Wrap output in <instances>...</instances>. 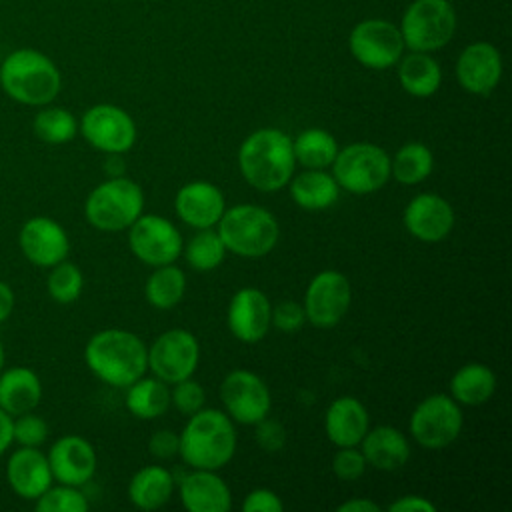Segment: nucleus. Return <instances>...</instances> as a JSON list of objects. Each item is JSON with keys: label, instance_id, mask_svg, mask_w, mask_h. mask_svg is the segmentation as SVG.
Returning a JSON list of instances; mask_svg holds the SVG:
<instances>
[{"label": "nucleus", "instance_id": "f257e3e1", "mask_svg": "<svg viewBox=\"0 0 512 512\" xmlns=\"http://www.w3.org/2000/svg\"><path fill=\"white\" fill-rule=\"evenodd\" d=\"M84 362L104 384L126 388L148 370V348L134 332L106 328L86 342Z\"/></svg>", "mask_w": 512, "mask_h": 512}, {"label": "nucleus", "instance_id": "f03ea898", "mask_svg": "<svg viewBox=\"0 0 512 512\" xmlns=\"http://www.w3.org/2000/svg\"><path fill=\"white\" fill-rule=\"evenodd\" d=\"M294 166L292 138L278 128H260L240 144V174L260 192H276L284 188L294 174Z\"/></svg>", "mask_w": 512, "mask_h": 512}, {"label": "nucleus", "instance_id": "7ed1b4c3", "mask_svg": "<svg viewBox=\"0 0 512 512\" xmlns=\"http://www.w3.org/2000/svg\"><path fill=\"white\" fill-rule=\"evenodd\" d=\"M178 454L190 468L220 470L236 452L232 418L216 408H200L182 428Z\"/></svg>", "mask_w": 512, "mask_h": 512}, {"label": "nucleus", "instance_id": "20e7f679", "mask_svg": "<svg viewBox=\"0 0 512 512\" xmlns=\"http://www.w3.org/2000/svg\"><path fill=\"white\" fill-rule=\"evenodd\" d=\"M0 86L14 102L40 108L60 94L62 76L44 52L18 48L0 64Z\"/></svg>", "mask_w": 512, "mask_h": 512}, {"label": "nucleus", "instance_id": "39448f33", "mask_svg": "<svg viewBox=\"0 0 512 512\" xmlns=\"http://www.w3.org/2000/svg\"><path fill=\"white\" fill-rule=\"evenodd\" d=\"M216 232L224 248L242 258L266 256L280 238L276 216L256 204H236L226 208L216 224Z\"/></svg>", "mask_w": 512, "mask_h": 512}, {"label": "nucleus", "instance_id": "423d86ee", "mask_svg": "<svg viewBox=\"0 0 512 512\" xmlns=\"http://www.w3.org/2000/svg\"><path fill=\"white\" fill-rule=\"evenodd\" d=\"M144 192L140 184L126 176L108 178L98 184L84 202V216L88 224L102 232L128 230L142 214Z\"/></svg>", "mask_w": 512, "mask_h": 512}, {"label": "nucleus", "instance_id": "0eeeda50", "mask_svg": "<svg viewBox=\"0 0 512 512\" xmlns=\"http://www.w3.org/2000/svg\"><path fill=\"white\" fill-rule=\"evenodd\" d=\"M332 176L336 184L352 194H372L390 180V156L372 142H354L338 148Z\"/></svg>", "mask_w": 512, "mask_h": 512}, {"label": "nucleus", "instance_id": "6e6552de", "mask_svg": "<svg viewBox=\"0 0 512 512\" xmlns=\"http://www.w3.org/2000/svg\"><path fill=\"white\" fill-rule=\"evenodd\" d=\"M456 30V12L448 0H414L402 16L400 34L412 52L444 48Z\"/></svg>", "mask_w": 512, "mask_h": 512}, {"label": "nucleus", "instance_id": "1a4fd4ad", "mask_svg": "<svg viewBox=\"0 0 512 512\" xmlns=\"http://www.w3.org/2000/svg\"><path fill=\"white\" fill-rule=\"evenodd\" d=\"M462 424L460 404L448 394H432L414 408L408 428L422 448L440 450L458 438Z\"/></svg>", "mask_w": 512, "mask_h": 512}, {"label": "nucleus", "instance_id": "9d476101", "mask_svg": "<svg viewBox=\"0 0 512 512\" xmlns=\"http://www.w3.org/2000/svg\"><path fill=\"white\" fill-rule=\"evenodd\" d=\"M348 48L362 66L384 70L398 64L404 52V40L396 24L382 18H368L352 28Z\"/></svg>", "mask_w": 512, "mask_h": 512}, {"label": "nucleus", "instance_id": "9b49d317", "mask_svg": "<svg viewBox=\"0 0 512 512\" xmlns=\"http://www.w3.org/2000/svg\"><path fill=\"white\" fill-rule=\"evenodd\" d=\"M84 140L104 154H124L136 142L132 116L114 104L90 106L78 124Z\"/></svg>", "mask_w": 512, "mask_h": 512}, {"label": "nucleus", "instance_id": "f8f14e48", "mask_svg": "<svg viewBox=\"0 0 512 512\" xmlns=\"http://www.w3.org/2000/svg\"><path fill=\"white\" fill-rule=\"evenodd\" d=\"M130 252L148 266L172 264L184 244L178 228L164 216L140 214L128 228Z\"/></svg>", "mask_w": 512, "mask_h": 512}, {"label": "nucleus", "instance_id": "ddd939ff", "mask_svg": "<svg viewBox=\"0 0 512 512\" xmlns=\"http://www.w3.org/2000/svg\"><path fill=\"white\" fill-rule=\"evenodd\" d=\"M200 360L196 336L184 328L162 332L148 348V368L166 384L190 378Z\"/></svg>", "mask_w": 512, "mask_h": 512}, {"label": "nucleus", "instance_id": "4468645a", "mask_svg": "<svg viewBox=\"0 0 512 512\" xmlns=\"http://www.w3.org/2000/svg\"><path fill=\"white\" fill-rule=\"evenodd\" d=\"M220 400L226 414L246 426H254L270 414L272 396L266 382L244 368L232 370L220 384Z\"/></svg>", "mask_w": 512, "mask_h": 512}, {"label": "nucleus", "instance_id": "2eb2a0df", "mask_svg": "<svg viewBox=\"0 0 512 512\" xmlns=\"http://www.w3.org/2000/svg\"><path fill=\"white\" fill-rule=\"evenodd\" d=\"M350 302L352 288L348 278L338 270H324L310 280L302 308L312 326L332 328L346 316Z\"/></svg>", "mask_w": 512, "mask_h": 512}, {"label": "nucleus", "instance_id": "dca6fc26", "mask_svg": "<svg viewBox=\"0 0 512 512\" xmlns=\"http://www.w3.org/2000/svg\"><path fill=\"white\" fill-rule=\"evenodd\" d=\"M18 246L28 262L40 268H52L66 260L70 240L60 222L48 216L28 218L18 234Z\"/></svg>", "mask_w": 512, "mask_h": 512}, {"label": "nucleus", "instance_id": "f3484780", "mask_svg": "<svg viewBox=\"0 0 512 512\" xmlns=\"http://www.w3.org/2000/svg\"><path fill=\"white\" fill-rule=\"evenodd\" d=\"M270 314H272V304L268 300V296L252 286L240 288L228 304V328L232 332V336L244 344H256L260 342L272 322H270Z\"/></svg>", "mask_w": 512, "mask_h": 512}, {"label": "nucleus", "instance_id": "a211bd4d", "mask_svg": "<svg viewBox=\"0 0 512 512\" xmlns=\"http://www.w3.org/2000/svg\"><path fill=\"white\" fill-rule=\"evenodd\" d=\"M46 458L52 470V478L56 482L78 488L92 480L98 464L94 446L86 438L76 434H66L58 438L50 446Z\"/></svg>", "mask_w": 512, "mask_h": 512}, {"label": "nucleus", "instance_id": "6ab92c4d", "mask_svg": "<svg viewBox=\"0 0 512 512\" xmlns=\"http://www.w3.org/2000/svg\"><path fill=\"white\" fill-rule=\"evenodd\" d=\"M502 76V56L490 42L468 44L456 60L458 84L476 96L490 94Z\"/></svg>", "mask_w": 512, "mask_h": 512}, {"label": "nucleus", "instance_id": "aec40b11", "mask_svg": "<svg viewBox=\"0 0 512 512\" xmlns=\"http://www.w3.org/2000/svg\"><path fill=\"white\" fill-rule=\"evenodd\" d=\"M404 226L416 240L440 242L454 228V210L446 198L424 192L406 204Z\"/></svg>", "mask_w": 512, "mask_h": 512}, {"label": "nucleus", "instance_id": "412c9836", "mask_svg": "<svg viewBox=\"0 0 512 512\" xmlns=\"http://www.w3.org/2000/svg\"><path fill=\"white\" fill-rule=\"evenodd\" d=\"M174 208L178 218L196 228H212L218 224L226 210V200L222 190L206 180H194L184 184L174 198Z\"/></svg>", "mask_w": 512, "mask_h": 512}, {"label": "nucleus", "instance_id": "4be33fe9", "mask_svg": "<svg viewBox=\"0 0 512 512\" xmlns=\"http://www.w3.org/2000/svg\"><path fill=\"white\" fill-rule=\"evenodd\" d=\"M6 480L12 492L24 500H36L54 482L46 454L34 446H20L10 454Z\"/></svg>", "mask_w": 512, "mask_h": 512}, {"label": "nucleus", "instance_id": "5701e85b", "mask_svg": "<svg viewBox=\"0 0 512 512\" xmlns=\"http://www.w3.org/2000/svg\"><path fill=\"white\" fill-rule=\"evenodd\" d=\"M180 500L190 512H228L232 508L230 488L216 470L192 468L180 480Z\"/></svg>", "mask_w": 512, "mask_h": 512}, {"label": "nucleus", "instance_id": "b1692460", "mask_svg": "<svg viewBox=\"0 0 512 512\" xmlns=\"http://www.w3.org/2000/svg\"><path fill=\"white\" fill-rule=\"evenodd\" d=\"M370 428L366 406L354 396H340L330 402L324 416V430L328 440L342 446H358Z\"/></svg>", "mask_w": 512, "mask_h": 512}, {"label": "nucleus", "instance_id": "393cba45", "mask_svg": "<svg viewBox=\"0 0 512 512\" xmlns=\"http://www.w3.org/2000/svg\"><path fill=\"white\" fill-rule=\"evenodd\" d=\"M358 446L366 458V464L384 472L402 468L410 458V444L406 436L394 426H376L372 430L368 428Z\"/></svg>", "mask_w": 512, "mask_h": 512}, {"label": "nucleus", "instance_id": "a878e982", "mask_svg": "<svg viewBox=\"0 0 512 512\" xmlns=\"http://www.w3.org/2000/svg\"><path fill=\"white\" fill-rule=\"evenodd\" d=\"M42 400L40 376L28 366H10L0 372V408L10 416L34 410Z\"/></svg>", "mask_w": 512, "mask_h": 512}, {"label": "nucleus", "instance_id": "bb28decb", "mask_svg": "<svg viewBox=\"0 0 512 512\" xmlns=\"http://www.w3.org/2000/svg\"><path fill=\"white\" fill-rule=\"evenodd\" d=\"M174 492V476L160 464L140 468L128 482V498L140 510L164 506Z\"/></svg>", "mask_w": 512, "mask_h": 512}, {"label": "nucleus", "instance_id": "cd10ccee", "mask_svg": "<svg viewBox=\"0 0 512 512\" xmlns=\"http://www.w3.org/2000/svg\"><path fill=\"white\" fill-rule=\"evenodd\" d=\"M290 196L292 200L310 212L330 208L340 194V186L334 176L324 170L306 168L302 174L290 178Z\"/></svg>", "mask_w": 512, "mask_h": 512}, {"label": "nucleus", "instance_id": "c85d7f7f", "mask_svg": "<svg viewBox=\"0 0 512 512\" xmlns=\"http://www.w3.org/2000/svg\"><path fill=\"white\" fill-rule=\"evenodd\" d=\"M496 392V374L480 362L460 366L450 380V396L460 406L486 404Z\"/></svg>", "mask_w": 512, "mask_h": 512}, {"label": "nucleus", "instance_id": "c756f323", "mask_svg": "<svg viewBox=\"0 0 512 512\" xmlns=\"http://www.w3.org/2000/svg\"><path fill=\"white\" fill-rule=\"evenodd\" d=\"M398 80L404 92L416 98L432 96L442 82V70L430 52H410L398 60Z\"/></svg>", "mask_w": 512, "mask_h": 512}, {"label": "nucleus", "instance_id": "7c9ffc66", "mask_svg": "<svg viewBox=\"0 0 512 512\" xmlns=\"http://www.w3.org/2000/svg\"><path fill=\"white\" fill-rule=\"evenodd\" d=\"M126 408L140 420H152L164 414L170 406V388L160 378L140 376L136 382L126 386Z\"/></svg>", "mask_w": 512, "mask_h": 512}, {"label": "nucleus", "instance_id": "2f4dec72", "mask_svg": "<svg viewBox=\"0 0 512 512\" xmlns=\"http://www.w3.org/2000/svg\"><path fill=\"white\" fill-rule=\"evenodd\" d=\"M296 162L310 170H324L338 154L336 138L324 128H308L292 140Z\"/></svg>", "mask_w": 512, "mask_h": 512}, {"label": "nucleus", "instance_id": "473e14b6", "mask_svg": "<svg viewBox=\"0 0 512 512\" xmlns=\"http://www.w3.org/2000/svg\"><path fill=\"white\" fill-rule=\"evenodd\" d=\"M434 168L432 150L422 142L404 144L394 158H390V178L400 184H420L430 176Z\"/></svg>", "mask_w": 512, "mask_h": 512}, {"label": "nucleus", "instance_id": "72a5a7b5", "mask_svg": "<svg viewBox=\"0 0 512 512\" xmlns=\"http://www.w3.org/2000/svg\"><path fill=\"white\" fill-rule=\"evenodd\" d=\"M186 292V276L184 272L172 264L156 266V270L148 276L144 286V296L150 306L158 310L174 308Z\"/></svg>", "mask_w": 512, "mask_h": 512}, {"label": "nucleus", "instance_id": "f704fd0d", "mask_svg": "<svg viewBox=\"0 0 512 512\" xmlns=\"http://www.w3.org/2000/svg\"><path fill=\"white\" fill-rule=\"evenodd\" d=\"M32 130L46 144H66L78 134V120L62 106H40L32 120Z\"/></svg>", "mask_w": 512, "mask_h": 512}, {"label": "nucleus", "instance_id": "c9c22d12", "mask_svg": "<svg viewBox=\"0 0 512 512\" xmlns=\"http://www.w3.org/2000/svg\"><path fill=\"white\" fill-rule=\"evenodd\" d=\"M224 256L226 248L218 232L212 228L198 230L184 248V258L188 266L196 272H210L218 268L224 262Z\"/></svg>", "mask_w": 512, "mask_h": 512}, {"label": "nucleus", "instance_id": "e433bc0d", "mask_svg": "<svg viewBox=\"0 0 512 512\" xmlns=\"http://www.w3.org/2000/svg\"><path fill=\"white\" fill-rule=\"evenodd\" d=\"M82 288H84V276L76 264L62 260L50 268L46 278V290L54 302L72 304L80 298Z\"/></svg>", "mask_w": 512, "mask_h": 512}, {"label": "nucleus", "instance_id": "4c0bfd02", "mask_svg": "<svg viewBox=\"0 0 512 512\" xmlns=\"http://www.w3.org/2000/svg\"><path fill=\"white\" fill-rule=\"evenodd\" d=\"M34 508L38 512H86L90 508L86 496L78 490V486L56 484L48 486L36 500Z\"/></svg>", "mask_w": 512, "mask_h": 512}, {"label": "nucleus", "instance_id": "58836bf2", "mask_svg": "<svg viewBox=\"0 0 512 512\" xmlns=\"http://www.w3.org/2000/svg\"><path fill=\"white\" fill-rule=\"evenodd\" d=\"M48 432H50L48 422L42 416L34 414V410L14 416L12 434H14V442L20 446L40 448L46 442Z\"/></svg>", "mask_w": 512, "mask_h": 512}, {"label": "nucleus", "instance_id": "ea45409f", "mask_svg": "<svg viewBox=\"0 0 512 512\" xmlns=\"http://www.w3.org/2000/svg\"><path fill=\"white\" fill-rule=\"evenodd\" d=\"M206 392L200 382L190 378H184L180 382H174V388L170 390V404L184 416H192L200 408H204Z\"/></svg>", "mask_w": 512, "mask_h": 512}, {"label": "nucleus", "instance_id": "a19ab883", "mask_svg": "<svg viewBox=\"0 0 512 512\" xmlns=\"http://www.w3.org/2000/svg\"><path fill=\"white\" fill-rule=\"evenodd\" d=\"M366 458L356 446H342L332 458V472L342 482H354L366 472Z\"/></svg>", "mask_w": 512, "mask_h": 512}, {"label": "nucleus", "instance_id": "79ce46f5", "mask_svg": "<svg viewBox=\"0 0 512 512\" xmlns=\"http://www.w3.org/2000/svg\"><path fill=\"white\" fill-rule=\"evenodd\" d=\"M270 322L282 332H296L306 322V314L300 302L296 300H282L272 308Z\"/></svg>", "mask_w": 512, "mask_h": 512}, {"label": "nucleus", "instance_id": "37998d69", "mask_svg": "<svg viewBox=\"0 0 512 512\" xmlns=\"http://www.w3.org/2000/svg\"><path fill=\"white\" fill-rule=\"evenodd\" d=\"M256 426V442L262 450L266 452H278L284 448L286 444V428L282 426V422L274 420V418H262L260 422L254 424Z\"/></svg>", "mask_w": 512, "mask_h": 512}, {"label": "nucleus", "instance_id": "c03bdc74", "mask_svg": "<svg viewBox=\"0 0 512 512\" xmlns=\"http://www.w3.org/2000/svg\"><path fill=\"white\" fill-rule=\"evenodd\" d=\"M242 510L244 512H282L284 504L274 490L256 488L246 494L242 502Z\"/></svg>", "mask_w": 512, "mask_h": 512}, {"label": "nucleus", "instance_id": "a18cd8bd", "mask_svg": "<svg viewBox=\"0 0 512 512\" xmlns=\"http://www.w3.org/2000/svg\"><path fill=\"white\" fill-rule=\"evenodd\" d=\"M180 448V436L168 428L156 430L148 440V450L158 460H168L178 454Z\"/></svg>", "mask_w": 512, "mask_h": 512}, {"label": "nucleus", "instance_id": "49530a36", "mask_svg": "<svg viewBox=\"0 0 512 512\" xmlns=\"http://www.w3.org/2000/svg\"><path fill=\"white\" fill-rule=\"evenodd\" d=\"M390 512H436V504L424 496L416 494H406L396 498L390 506Z\"/></svg>", "mask_w": 512, "mask_h": 512}, {"label": "nucleus", "instance_id": "de8ad7c7", "mask_svg": "<svg viewBox=\"0 0 512 512\" xmlns=\"http://www.w3.org/2000/svg\"><path fill=\"white\" fill-rule=\"evenodd\" d=\"M12 424H14V416H10L6 410L0 408V456L8 452V448L14 442V434H12Z\"/></svg>", "mask_w": 512, "mask_h": 512}, {"label": "nucleus", "instance_id": "09e8293b", "mask_svg": "<svg viewBox=\"0 0 512 512\" xmlns=\"http://www.w3.org/2000/svg\"><path fill=\"white\" fill-rule=\"evenodd\" d=\"M14 304H16V298H14L10 284L0 280V324H4L10 318Z\"/></svg>", "mask_w": 512, "mask_h": 512}, {"label": "nucleus", "instance_id": "8fccbe9b", "mask_svg": "<svg viewBox=\"0 0 512 512\" xmlns=\"http://www.w3.org/2000/svg\"><path fill=\"white\" fill-rule=\"evenodd\" d=\"M338 512H380V506L368 498H352L342 502Z\"/></svg>", "mask_w": 512, "mask_h": 512}, {"label": "nucleus", "instance_id": "3c124183", "mask_svg": "<svg viewBox=\"0 0 512 512\" xmlns=\"http://www.w3.org/2000/svg\"><path fill=\"white\" fill-rule=\"evenodd\" d=\"M104 172H106L110 178L124 176L126 164H124V160H122V154H108V158H106V162H104Z\"/></svg>", "mask_w": 512, "mask_h": 512}, {"label": "nucleus", "instance_id": "603ef678", "mask_svg": "<svg viewBox=\"0 0 512 512\" xmlns=\"http://www.w3.org/2000/svg\"><path fill=\"white\" fill-rule=\"evenodd\" d=\"M4 362H6V352H4V344L0 342V372L4 370Z\"/></svg>", "mask_w": 512, "mask_h": 512}]
</instances>
